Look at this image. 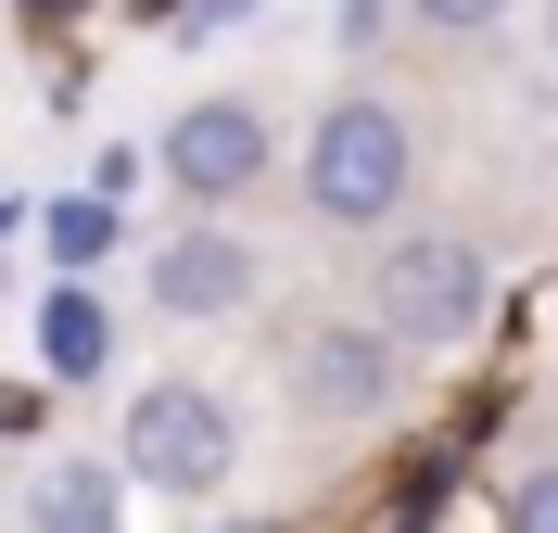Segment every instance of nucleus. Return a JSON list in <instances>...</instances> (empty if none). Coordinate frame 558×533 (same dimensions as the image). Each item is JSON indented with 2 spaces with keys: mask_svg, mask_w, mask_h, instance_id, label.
<instances>
[{
  "mask_svg": "<svg viewBox=\"0 0 558 533\" xmlns=\"http://www.w3.org/2000/svg\"><path fill=\"white\" fill-rule=\"evenodd\" d=\"M407 178H418V141H407V114L368 102V89H343V102L305 128V204L330 216V229H381V216L407 204Z\"/></svg>",
  "mask_w": 558,
  "mask_h": 533,
  "instance_id": "1",
  "label": "nucleus"
},
{
  "mask_svg": "<svg viewBox=\"0 0 558 533\" xmlns=\"http://www.w3.org/2000/svg\"><path fill=\"white\" fill-rule=\"evenodd\" d=\"M114 458L153 483V496H216L229 470H242V432H229V407H216L204 381H153L128 407V445Z\"/></svg>",
  "mask_w": 558,
  "mask_h": 533,
  "instance_id": "2",
  "label": "nucleus"
},
{
  "mask_svg": "<svg viewBox=\"0 0 558 533\" xmlns=\"http://www.w3.org/2000/svg\"><path fill=\"white\" fill-rule=\"evenodd\" d=\"M483 254L470 242H393L381 267H368V330H393V343H470L483 330Z\"/></svg>",
  "mask_w": 558,
  "mask_h": 533,
  "instance_id": "3",
  "label": "nucleus"
},
{
  "mask_svg": "<svg viewBox=\"0 0 558 533\" xmlns=\"http://www.w3.org/2000/svg\"><path fill=\"white\" fill-rule=\"evenodd\" d=\"M153 166H166L191 204H242L254 178H267V114L254 102H178V128H166Z\"/></svg>",
  "mask_w": 558,
  "mask_h": 533,
  "instance_id": "4",
  "label": "nucleus"
},
{
  "mask_svg": "<svg viewBox=\"0 0 558 533\" xmlns=\"http://www.w3.org/2000/svg\"><path fill=\"white\" fill-rule=\"evenodd\" d=\"M393 355H407L393 330H305V343H292V407H305V420H381L393 381H407Z\"/></svg>",
  "mask_w": 558,
  "mask_h": 533,
  "instance_id": "5",
  "label": "nucleus"
},
{
  "mask_svg": "<svg viewBox=\"0 0 558 533\" xmlns=\"http://www.w3.org/2000/svg\"><path fill=\"white\" fill-rule=\"evenodd\" d=\"M153 305H166V318H242L254 305V254L229 242V229H178V242L153 254Z\"/></svg>",
  "mask_w": 558,
  "mask_h": 533,
  "instance_id": "6",
  "label": "nucleus"
},
{
  "mask_svg": "<svg viewBox=\"0 0 558 533\" xmlns=\"http://www.w3.org/2000/svg\"><path fill=\"white\" fill-rule=\"evenodd\" d=\"M26 533H128V458H51L26 483Z\"/></svg>",
  "mask_w": 558,
  "mask_h": 533,
  "instance_id": "7",
  "label": "nucleus"
},
{
  "mask_svg": "<svg viewBox=\"0 0 558 533\" xmlns=\"http://www.w3.org/2000/svg\"><path fill=\"white\" fill-rule=\"evenodd\" d=\"M38 368H51V381H102L114 368V318H102L89 280H64L51 305H38Z\"/></svg>",
  "mask_w": 558,
  "mask_h": 533,
  "instance_id": "8",
  "label": "nucleus"
},
{
  "mask_svg": "<svg viewBox=\"0 0 558 533\" xmlns=\"http://www.w3.org/2000/svg\"><path fill=\"white\" fill-rule=\"evenodd\" d=\"M51 254H64V267H102V254H114V204H102V191L51 204Z\"/></svg>",
  "mask_w": 558,
  "mask_h": 533,
  "instance_id": "9",
  "label": "nucleus"
},
{
  "mask_svg": "<svg viewBox=\"0 0 558 533\" xmlns=\"http://www.w3.org/2000/svg\"><path fill=\"white\" fill-rule=\"evenodd\" d=\"M508 533H558V458L508 483Z\"/></svg>",
  "mask_w": 558,
  "mask_h": 533,
  "instance_id": "10",
  "label": "nucleus"
},
{
  "mask_svg": "<svg viewBox=\"0 0 558 533\" xmlns=\"http://www.w3.org/2000/svg\"><path fill=\"white\" fill-rule=\"evenodd\" d=\"M418 26H445V38H470V26H495V13H508V0H407Z\"/></svg>",
  "mask_w": 558,
  "mask_h": 533,
  "instance_id": "11",
  "label": "nucleus"
},
{
  "mask_svg": "<svg viewBox=\"0 0 558 533\" xmlns=\"http://www.w3.org/2000/svg\"><path fill=\"white\" fill-rule=\"evenodd\" d=\"M546 38H558V13H546Z\"/></svg>",
  "mask_w": 558,
  "mask_h": 533,
  "instance_id": "12",
  "label": "nucleus"
}]
</instances>
